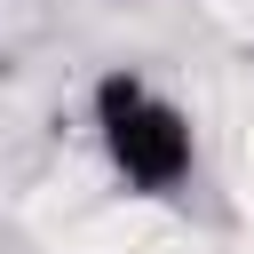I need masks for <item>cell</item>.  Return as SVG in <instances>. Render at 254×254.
I'll use <instances>...</instances> for the list:
<instances>
[{"mask_svg":"<svg viewBox=\"0 0 254 254\" xmlns=\"http://www.w3.org/2000/svg\"><path fill=\"white\" fill-rule=\"evenodd\" d=\"M87 127H95L103 167L135 198H175L198 175V127H190V111L159 79H143L135 64H111L87 87Z\"/></svg>","mask_w":254,"mask_h":254,"instance_id":"cell-1","label":"cell"}]
</instances>
